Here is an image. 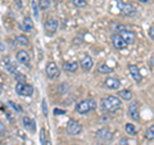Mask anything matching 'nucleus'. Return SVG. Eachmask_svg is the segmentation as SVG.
I'll use <instances>...</instances> for the list:
<instances>
[{
    "label": "nucleus",
    "mask_w": 154,
    "mask_h": 145,
    "mask_svg": "<svg viewBox=\"0 0 154 145\" xmlns=\"http://www.w3.org/2000/svg\"><path fill=\"white\" fill-rule=\"evenodd\" d=\"M66 112H64V110H62V109H58V108H55L54 109V114L55 116H60V114H64Z\"/></svg>",
    "instance_id": "f704fd0d"
},
{
    "label": "nucleus",
    "mask_w": 154,
    "mask_h": 145,
    "mask_svg": "<svg viewBox=\"0 0 154 145\" xmlns=\"http://www.w3.org/2000/svg\"><path fill=\"white\" fill-rule=\"evenodd\" d=\"M4 66H5V68H7V71L9 72V73H16L17 72V66L14 63H12L9 57H7L5 59H4Z\"/></svg>",
    "instance_id": "6ab92c4d"
},
{
    "label": "nucleus",
    "mask_w": 154,
    "mask_h": 145,
    "mask_svg": "<svg viewBox=\"0 0 154 145\" xmlns=\"http://www.w3.org/2000/svg\"><path fill=\"white\" fill-rule=\"evenodd\" d=\"M110 39H112V44H113V46L116 48V49L123 50V49H126V48H127L126 41H125L121 37V35H119V33H113Z\"/></svg>",
    "instance_id": "9d476101"
},
{
    "label": "nucleus",
    "mask_w": 154,
    "mask_h": 145,
    "mask_svg": "<svg viewBox=\"0 0 154 145\" xmlns=\"http://www.w3.org/2000/svg\"><path fill=\"white\" fill-rule=\"evenodd\" d=\"M17 44L18 45H21V46H27L28 44H30V40L25 36V35H19V36H17Z\"/></svg>",
    "instance_id": "4be33fe9"
},
{
    "label": "nucleus",
    "mask_w": 154,
    "mask_h": 145,
    "mask_svg": "<svg viewBox=\"0 0 154 145\" xmlns=\"http://www.w3.org/2000/svg\"><path fill=\"white\" fill-rule=\"evenodd\" d=\"M104 86L107 89H110V90H117V89H119V86H121V82H119L118 79L108 77V79L104 81Z\"/></svg>",
    "instance_id": "4468645a"
},
{
    "label": "nucleus",
    "mask_w": 154,
    "mask_h": 145,
    "mask_svg": "<svg viewBox=\"0 0 154 145\" xmlns=\"http://www.w3.org/2000/svg\"><path fill=\"white\" fill-rule=\"evenodd\" d=\"M40 141L42 145H50V143L46 140V132H45V128H41L40 130Z\"/></svg>",
    "instance_id": "5701e85b"
},
{
    "label": "nucleus",
    "mask_w": 154,
    "mask_h": 145,
    "mask_svg": "<svg viewBox=\"0 0 154 145\" xmlns=\"http://www.w3.org/2000/svg\"><path fill=\"white\" fill-rule=\"evenodd\" d=\"M128 72L131 73L132 76V79L137 82V84H140V82L143 81V75L140 73V69H139V67L137 66H135V64H130L128 66Z\"/></svg>",
    "instance_id": "ddd939ff"
},
{
    "label": "nucleus",
    "mask_w": 154,
    "mask_h": 145,
    "mask_svg": "<svg viewBox=\"0 0 154 145\" xmlns=\"http://www.w3.org/2000/svg\"><path fill=\"white\" fill-rule=\"evenodd\" d=\"M128 114L134 121L139 119V117H140V104H139V101L134 100V101L130 103V105H128Z\"/></svg>",
    "instance_id": "1a4fd4ad"
},
{
    "label": "nucleus",
    "mask_w": 154,
    "mask_h": 145,
    "mask_svg": "<svg viewBox=\"0 0 154 145\" xmlns=\"http://www.w3.org/2000/svg\"><path fill=\"white\" fill-rule=\"evenodd\" d=\"M0 94H2V85H0Z\"/></svg>",
    "instance_id": "ea45409f"
},
{
    "label": "nucleus",
    "mask_w": 154,
    "mask_h": 145,
    "mask_svg": "<svg viewBox=\"0 0 154 145\" xmlns=\"http://www.w3.org/2000/svg\"><path fill=\"white\" fill-rule=\"evenodd\" d=\"M7 132V127H5V123L0 119V134H5Z\"/></svg>",
    "instance_id": "2f4dec72"
},
{
    "label": "nucleus",
    "mask_w": 154,
    "mask_h": 145,
    "mask_svg": "<svg viewBox=\"0 0 154 145\" xmlns=\"http://www.w3.org/2000/svg\"><path fill=\"white\" fill-rule=\"evenodd\" d=\"M145 137L149 139V140H154V126H150L148 130H146V132H145Z\"/></svg>",
    "instance_id": "bb28decb"
},
{
    "label": "nucleus",
    "mask_w": 154,
    "mask_h": 145,
    "mask_svg": "<svg viewBox=\"0 0 154 145\" xmlns=\"http://www.w3.org/2000/svg\"><path fill=\"white\" fill-rule=\"evenodd\" d=\"M125 130H126V132L130 135H136V128H135L134 125H131V123H127L126 126H125Z\"/></svg>",
    "instance_id": "393cba45"
},
{
    "label": "nucleus",
    "mask_w": 154,
    "mask_h": 145,
    "mask_svg": "<svg viewBox=\"0 0 154 145\" xmlns=\"http://www.w3.org/2000/svg\"><path fill=\"white\" fill-rule=\"evenodd\" d=\"M22 30L26 31V32H30L33 30V21L30 18V17H26L25 19H23L22 22Z\"/></svg>",
    "instance_id": "a211bd4d"
},
{
    "label": "nucleus",
    "mask_w": 154,
    "mask_h": 145,
    "mask_svg": "<svg viewBox=\"0 0 154 145\" xmlns=\"http://www.w3.org/2000/svg\"><path fill=\"white\" fill-rule=\"evenodd\" d=\"M72 3H73V5L77 8H84V7L88 5V2H86V0H72Z\"/></svg>",
    "instance_id": "b1692460"
},
{
    "label": "nucleus",
    "mask_w": 154,
    "mask_h": 145,
    "mask_svg": "<svg viewBox=\"0 0 154 145\" xmlns=\"http://www.w3.org/2000/svg\"><path fill=\"white\" fill-rule=\"evenodd\" d=\"M16 80L17 82H26V76L19 73V72H16Z\"/></svg>",
    "instance_id": "cd10ccee"
},
{
    "label": "nucleus",
    "mask_w": 154,
    "mask_h": 145,
    "mask_svg": "<svg viewBox=\"0 0 154 145\" xmlns=\"http://www.w3.org/2000/svg\"><path fill=\"white\" fill-rule=\"evenodd\" d=\"M141 3H146V2H149V0H140Z\"/></svg>",
    "instance_id": "4c0bfd02"
},
{
    "label": "nucleus",
    "mask_w": 154,
    "mask_h": 145,
    "mask_svg": "<svg viewBox=\"0 0 154 145\" xmlns=\"http://www.w3.org/2000/svg\"><path fill=\"white\" fill-rule=\"evenodd\" d=\"M40 9L41 11H46V9H49L50 7V0H40Z\"/></svg>",
    "instance_id": "a878e982"
},
{
    "label": "nucleus",
    "mask_w": 154,
    "mask_h": 145,
    "mask_svg": "<svg viewBox=\"0 0 154 145\" xmlns=\"http://www.w3.org/2000/svg\"><path fill=\"white\" fill-rule=\"evenodd\" d=\"M118 95L121 96L123 100H127V101L132 99V93L130 90H121V91H118Z\"/></svg>",
    "instance_id": "412c9836"
},
{
    "label": "nucleus",
    "mask_w": 154,
    "mask_h": 145,
    "mask_svg": "<svg viewBox=\"0 0 154 145\" xmlns=\"http://www.w3.org/2000/svg\"><path fill=\"white\" fill-rule=\"evenodd\" d=\"M79 66L80 64L77 63V62H63V64H62L63 69L66 72H69V73H75V72H77Z\"/></svg>",
    "instance_id": "dca6fc26"
},
{
    "label": "nucleus",
    "mask_w": 154,
    "mask_h": 145,
    "mask_svg": "<svg viewBox=\"0 0 154 145\" xmlns=\"http://www.w3.org/2000/svg\"><path fill=\"white\" fill-rule=\"evenodd\" d=\"M14 2L17 3V5H18V8H22V4H21V0H14Z\"/></svg>",
    "instance_id": "c9c22d12"
},
{
    "label": "nucleus",
    "mask_w": 154,
    "mask_h": 145,
    "mask_svg": "<svg viewBox=\"0 0 154 145\" xmlns=\"http://www.w3.org/2000/svg\"><path fill=\"white\" fill-rule=\"evenodd\" d=\"M148 35H149V37H150L152 40L154 41V25H153V26H150V28H149V31H148Z\"/></svg>",
    "instance_id": "473e14b6"
},
{
    "label": "nucleus",
    "mask_w": 154,
    "mask_h": 145,
    "mask_svg": "<svg viewBox=\"0 0 154 145\" xmlns=\"http://www.w3.org/2000/svg\"><path fill=\"white\" fill-rule=\"evenodd\" d=\"M17 60H18L21 64H23V66L30 67L31 57H30V54H28L26 50H19V51L17 53Z\"/></svg>",
    "instance_id": "9b49d317"
},
{
    "label": "nucleus",
    "mask_w": 154,
    "mask_h": 145,
    "mask_svg": "<svg viewBox=\"0 0 154 145\" xmlns=\"http://www.w3.org/2000/svg\"><path fill=\"white\" fill-rule=\"evenodd\" d=\"M118 33L121 35V37L123 39V40L126 41L127 45H132V44H135V41H136V33H135L134 31H131V30H127V28H121Z\"/></svg>",
    "instance_id": "6e6552de"
},
{
    "label": "nucleus",
    "mask_w": 154,
    "mask_h": 145,
    "mask_svg": "<svg viewBox=\"0 0 154 145\" xmlns=\"http://www.w3.org/2000/svg\"><path fill=\"white\" fill-rule=\"evenodd\" d=\"M16 91L21 96H32L33 95V86L26 82H17Z\"/></svg>",
    "instance_id": "20e7f679"
},
{
    "label": "nucleus",
    "mask_w": 154,
    "mask_h": 145,
    "mask_svg": "<svg viewBox=\"0 0 154 145\" xmlns=\"http://www.w3.org/2000/svg\"><path fill=\"white\" fill-rule=\"evenodd\" d=\"M113 4H116V11H113V13L122 14V16H134V14H136V8L131 3H123L122 0H114Z\"/></svg>",
    "instance_id": "f03ea898"
},
{
    "label": "nucleus",
    "mask_w": 154,
    "mask_h": 145,
    "mask_svg": "<svg viewBox=\"0 0 154 145\" xmlns=\"http://www.w3.org/2000/svg\"><path fill=\"white\" fill-rule=\"evenodd\" d=\"M118 145H128V139L127 137H122L121 140H119Z\"/></svg>",
    "instance_id": "72a5a7b5"
},
{
    "label": "nucleus",
    "mask_w": 154,
    "mask_h": 145,
    "mask_svg": "<svg viewBox=\"0 0 154 145\" xmlns=\"http://www.w3.org/2000/svg\"><path fill=\"white\" fill-rule=\"evenodd\" d=\"M96 108V103L91 99H86L80 101L79 104L76 105V112L80 113V114H88L90 113L91 110H94Z\"/></svg>",
    "instance_id": "7ed1b4c3"
},
{
    "label": "nucleus",
    "mask_w": 154,
    "mask_h": 145,
    "mask_svg": "<svg viewBox=\"0 0 154 145\" xmlns=\"http://www.w3.org/2000/svg\"><path fill=\"white\" fill-rule=\"evenodd\" d=\"M58 27H59V22H58L55 18L48 19V21L45 22V25H44L45 35H48V36H53V35H54V33L57 32Z\"/></svg>",
    "instance_id": "0eeeda50"
},
{
    "label": "nucleus",
    "mask_w": 154,
    "mask_h": 145,
    "mask_svg": "<svg viewBox=\"0 0 154 145\" xmlns=\"http://www.w3.org/2000/svg\"><path fill=\"white\" fill-rule=\"evenodd\" d=\"M100 105H102V109L104 112H108V113H114L121 108V100L116 96H107V98H103L100 100Z\"/></svg>",
    "instance_id": "f257e3e1"
},
{
    "label": "nucleus",
    "mask_w": 154,
    "mask_h": 145,
    "mask_svg": "<svg viewBox=\"0 0 154 145\" xmlns=\"http://www.w3.org/2000/svg\"><path fill=\"white\" fill-rule=\"evenodd\" d=\"M66 131L71 136H76V135H80L82 132V126L80 125V122H77L76 119H69L68 123H67Z\"/></svg>",
    "instance_id": "39448f33"
},
{
    "label": "nucleus",
    "mask_w": 154,
    "mask_h": 145,
    "mask_svg": "<svg viewBox=\"0 0 154 145\" xmlns=\"http://www.w3.org/2000/svg\"><path fill=\"white\" fill-rule=\"evenodd\" d=\"M45 73L46 76L49 77L50 80H55L59 77L60 75V71H59V67H58L54 62H49V63L46 64V68H45Z\"/></svg>",
    "instance_id": "423d86ee"
},
{
    "label": "nucleus",
    "mask_w": 154,
    "mask_h": 145,
    "mask_svg": "<svg viewBox=\"0 0 154 145\" xmlns=\"http://www.w3.org/2000/svg\"><path fill=\"white\" fill-rule=\"evenodd\" d=\"M98 72H100V73H103V75H108V73H112L113 68L109 67L108 63H100L98 66Z\"/></svg>",
    "instance_id": "aec40b11"
},
{
    "label": "nucleus",
    "mask_w": 154,
    "mask_h": 145,
    "mask_svg": "<svg viewBox=\"0 0 154 145\" xmlns=\"http://www.w3.org/2000/svg\"><path fill=\"white\" fill-rule=\"evenodd\" d=\"M95 136L100 140H103V141H110V140H112V134H110V131L108 128L98 130V131L95 132Z\"/></svg>",
    "instance_id": "2eb2a0df"
},
{
    "label": "nucleus",
    "mask_w": 154,
    "mask_h": 145,
    "mask_svg": "<svg viewBox=\"0 0 154 145\" xmlns=\"http://www.w3.org/2000/svg\"><path fill=\"white\" fill-rule=\"evenodd\" d=\"M23 126L26 127L27 131H30V132H35L36 131V123H35V121L31 119L30 117H23Z\"/></svg>",
    "instance_id": "f3484780"
},
{
    "label": "nucleus",
    "mask_w": 154,
    "mask_h": 145,
    "mask_svg": "<svg viewBox=\"0 0 154 145\" xmlns=\"http://www.w3.org/2000/svg\"><path fill=\"white\" fill-rule=\"evenodd\" d=\"M41 107H42V114H44L45 117H48V105H46V100L45 99H42Z\"/></svg>",
    "instance_id": "c85d7f7f"
},
{
    "label": "nucleus",
    "mask_w": 154,
    "mask_h": 145,
    "mask_svg": "<svg viewBox=\"0 0 154 145\" xmlns=\"http://www.w3.org/2000/svg\"><path fill=\"white\" fill-rule=\"evenodd\" d=\"M0 49H3V45H2V41H0Z\"/></svg>",
    "instance_id": "58836bf2"
},
{
    "label": "nucleus",
    "mask_w": 154,
    "mask_h": 145,
    "mask_svg": "<svg viewBox=\"0 0 154 145\" xmlns=\"http://www.w3.org/2000/svg\"><path fill=\"white\" fill-rule=\"evenodd\" d=\"M8 104H9V105H11V107H12V108H13L14 110H17V112H22V108H21V107H19V105H17V104H14V103H13V101H12V100H9V101H8Z\"/></svg>",
    "instance_id": "c756f323"
},
{
    "label": "nucleus",
    "mask_w": 154,
    "mask_h": 145,
    "mask_svg": "<svg viewBox=\"0 0 154 145\" xmlns=\"http://www.w3.org/2000/svg\"><path fill=\"white\" fill-rule=\"evenodd\" d=\"M80 66H81V68H82L85 72L91 71V69H93V67H94L93 58H91L90 55H85L82 59L80 60Z\"/></svg>",
    "instance_id": "f8f14e48"
},
{
    "label": "nucleus",
    "mask_w": 154,
    "mask_h": 145,
    "mask_svg": "<svg viewBox=\"0 0 154 145\" xmlns=\"http://www.w3.org/2000/svg\"><path fill=\"white\" fill-rule=\"evenodd\" d=\"M32 12H33V16L37 18V17H38V8H37V5H36L35 2H32Z\"/></svg>",
    "instance_id": "7c9ffc66"
},
{
    "label": "nucleus",
    "mask_w": 154,
    "mask_h": 145,
    "mask_svg": "<svg viewBox=\"0 0 154 145\" xmlns=\"http://www.w3.org/2000/svg\"><path fill=\"white\" fill-rule=\"evenodd\" d=\"M150 64L154 67V54L152 55V58H150Z\"/></svg>",
    "instance_id": "e433bc0d"
}]
</instances>
